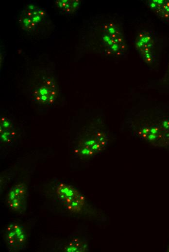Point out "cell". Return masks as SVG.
Segmentation results:
<instances>
[{
    "instance_id": "14",
    "label": "cell",
    "mask_w": 169,
    "mask_h": 252,
    "mask_svg": "<svg viewBox=\"0 0 169 252\" xmlns=\"http://www.w3.org/2000/svg\"><path fill=\"white\" fill-rule=\"evenodd\" d=\"M168 70H169V62H168Z\"/></svg>"
},
{
    "instance_id": "5",
    "label": "cell",
    "mask_w": 169,
    "mask_h": 252,
    "mask_svg": "<svg viewBox=\"0 0 169 252\" xmlns=\"http://www.w3.org/2000/svg\"><path fill=\"white\" fill-rule=\"evenodd\" d=\"M133 45L143 63L146 64L154 63L156 58V41L149 29H140L133 40Z\"/></svg>"
},
{
    "instance_id": "6",
    "label": "cell",
    "mask_w": 169,
    "mask_h": 252,
    "mask_svg": "<svg viewBox=\"0 0 169 252\" xmlns=\"http://www.w3.org/2000/svg\"><path fill=\"white\" fill-rule=\"evenodd\" d=\"M48 18V14L44 8L35 4H30L22 11L18 21L23 30L33 33L45 24Z\"/></svg>"
},
{
    "instance_id": "3",
    "label": "cell",
    "mask_w": 169,
    "mask_h": 252,
    "mask_svg": "<svg viewBox=\"0 0 169 252\" xmlns=\"http://www.w3.org/2000/svg\"><path fill=\"white\" fill-rule=\"evenodd\" d=\"M133 126L134 134L154 146L169 144V118L152 122L142 120L135 122Z\"/></svg>"
},
{
    "instance_id": "11",
    "label": "cell",
    "mask_w": 169,
    "mask_h": 252,
    "mask_svg": "<svg viewBox=\"0 0 169 252\" xmlns=\"http://www.w3.org/2000/svg\"><path fill=\"white\" fill-rule=\"evenodd\" d=\"M146 4L163 23L169 26V0H148Z\"/></svg>"
},
{
    "instance_id": "2",
    "label": "cell",
    "mask_w": 169,
    "mask_h": 252,
    "mask_svg": "<svg viewBox=\"0 0 169 252\" xmlns=\"http://www.w3.org/2000/svg\"><path fill=\"white\" fill-rule=\"evenodd\" d=\"M59 95V89L56 79L52 72H40L33 80L29 87L31 100L42 109L52 107Z\"/></svg>"
},
{
    "instance_id": "9",
    "label": "cell",
    "mask_w": 169,
    "mask_h": 252,
    "mask_svg": "<svg viewBox=\"0 0 169 252\" xmlns=\"http://www.w3.org/2000/svg\"><path fill=\"white\" fill-rule=\"evenodd\" d=\"M27 196V189L23 183L13 186L8 191L6 202L10 209L20 211L24 209Z\"/></svg>"
},
{
    "instance_id": "10",
    "label": "cell",
    "mask_w": 169,
    "mask_h": 252,
    "mask_svg": "<svg viewBox=\"0 0 169 252\" xmlns=\"http://www.w3.org/2000/svg\"><path fill=\"white\" fill-rule=\"evenodd\" d=\"M17 132L14 119L10 115L0 116V141L1 145L10 146L15 141Z\"/></svg>"
},
{
    "instance_id": "8",
    "label": "cell",
    "mask_w": 169,
    "mask_h": 252,
    "mask_svg": "<svg viewBox=\"0 0 169 252\" xmlns=\"http://www.w3.org/2000/svg\"><path fill=\"white\" fill-rule=\"evenodd\" d=\"M5 238L10 251H19L25 247L26 232L23 227L18 223H11L7 226Z\"/></svg>"
},
{
    "instance_id": "1",
    "label": "cell",
    "mask_w": 169,
    "mask_h": 252,
    "mask_svg": "<svg viewBox=\"0 0 169 252\" xmlns=\"http://www.w3.org/2000/svg\"><path fill=\"white\" fill-rule=\"evenodd\" d=\"M96 39L105 55L115 58L127 56L128 47L121 21L116 17H108L96 28Z\"/></svg>"
},
{
    "instance_id": "13",
    "label": "cell",
    "mask_w": 169,
    "mask_h": 252,
    "mask_svg": "<svg viewBox=\"0 0 169 252\" xmlns=\"http://www.w3.org/2000/svg\"><path fill=\"white\" fill-rule=\"evenodd\" d=\"M87 245L79 238H74L66 246L65 250L68 252H85L87 250Z\"/></svg>"
},
{
    "instance_id": "12",
    "label": "cell",
    "mask_w": 169,
    "mask_h": 252,
    "mask_svg": "<svg viewBox=\"0 0 169 252\" xmlns=\"http://www.w3.org/2000/svg\"><path fill=\"white\" fill-rule=\"evenodd\" d=\"M81 1L79 0H57L55 1L56 7L66 14L74 13L80 7Z\"/></svg>"
},
{
    "instance_id": "4",
    "label": "cell",
    "mask_w": 169,
    "mask_h": 252,
    "mask_svg": "<svg viewBox=\"0 0 169 252\" xmlns=\"http://www.w3.org/2000/svg\"><path fill=\"white\" fill-rule=\"evenodd\" d=\"M78 141L74 149L81 157H91L101 153L107 146V133L97 128H88Z\"/></svg>"
},
{
    "instance_id": "7",
    "label": "cell",
    "mask_w": 169,
    "mask_h": 252,
    "mask_svg": "<svg viewBox=\"0 0 169 252\" xmlns=\"http://www.w3.org/2000/svg\"><path fill=\"white\" fill-rule=\"evenodd\" d=\"M56 192L59 201L70 212L80 213L85 205V198L72 186L60 183L56 188Z\"/></svg>"
}]
</instances>
